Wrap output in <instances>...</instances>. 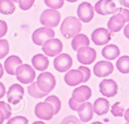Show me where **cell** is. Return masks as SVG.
Masks as SVG:
<instances>
[{
	"label": "cell",
	"instance_id": "b9f144b4",
	"mask_svg": "<svg viewBox=\"0 0 129 124\" xmlns=\"http://www.w3.org/2000/svg\"><path fill=\"white\" fill-rule=\"evenodd\" d=\"M121 5L126 8L129 7V0H119Z\"/></svg>",
	"mask_w": 129,
	"mask_h": 124
},
{
	"label": "cell",
	"instance_id": "ffe728a7",
	"mask_svg": "<svg viewBox=\"0 0 129 124\" xmlns=\"http://www.w3.org/2000/svg\"><path fill=\"white\" fill-rule=\"evenodd\" d=\"M22 64L21 58L15 55H12L6 58L4 63V67L6 72L11 75H15L17 68Z\"/></svg>",
	"mask_w": 129,
	"mask_h": 124
},
{
	"label": "cell",
	"instance_id": "30bf717a",
	"mask_svg": "<svg viewBox=\"0 0 129 124\" xmlns=\"http://www.w3.org/2000/svg\"><path fill=\"white\" fill-rule=\"evenodd\" d=\"M99 90L104 96L110 98L117 94L118 86L112 79H104L99 84Z\"/></svg>",
	"mask_w": 129,
	"mask_h": 124
},
{
	"label": "cell",
	"instance_id": "836d02e7",
	"mask_svg": "<svg viewBox=\"0 0 129 124\" xmlns=\"http://www.w3.org/2000/svg\"><path fill=\"white\" fill-rule=\"evenodd\" d=\"M34 2L35 0H18V3L21 10L27 11L32 7Z\"/></svg>",
	"mask_w": 129,
	"mask_h": 124
},
{
	"label": "cell",
	"instance_id": "9a60e30c",
	"mask_svg": "<svg viewBox=\"0 0 129 124\" xmlns=\"http://www.w3.org/2000/svg\"><path fill=\"white\" fill-rule=\"evenodd\" d=\"M114 70L112 64L109 61L101 60L93 67V73L98 77H105L111 74Z\"/></svg>",
	"mask_w": 129,
	"mask_h": 124
},
{
	"label": "cell",
	"instance_id": "74e56055",
	"mask_svg": "<svg viewBox=\"0 0 129 124\" xmlns=\"http://www.w3.org/2000/svg\"><path fill=\"white\" fill-rule=\"evenodd\" d=\"M8 31V26L4 20H0V38L4 37Z\"/></svg>",
	"mask_w": 129,
	"mask_h": 124
},
{
	"label": "cell",
	"instance_id": "f1b7e54d",
	"mask_svg": "<svg viewBox=\"0 0 129 124\" xmlns=\"http://www.w3.org/2000/svg\"><path fill=\"white\" fill-rule=\"evenodd\" d=\"M9 43L6 39H0V59L4 58L9 53Z\"/></svg>",
	"mask_w": 129,
	"mask_h": 124
},
{
	"label": "cell",
	"instance_id": "e575fe53",
	"mask_svg": "<svg viewBox=\"0 0 129 124\" xmlns=\"http://www.w3.org/2000/svg\"><path fill=\"white\" fill-rule=\"evenodd\" d=\"M60 124H82L80 120L74 115H69L64 117Z\"/></svg>",
	"mask_w": 129,
	"mask_h": 124
},
{
	"label": "cell",
	"instance_id": "52a82bcc",
	"mask_svg": "<svg viewBox=\"0 0 129 124\" xmlns=\"http://www.w3.org/2000/svg\"><path fill=\"white\" fill-rule=\"evenodd\" d=\"M77 59L82 64L88 65L96 59L97 54L95 50L89 46H83L78 50Z\"/></svg>",
	"mask_w": 129,
	"mask_h": 124
},
{
	"label": "cell",
	"instance_id": "ab89813d",
	"mask_svg": "<svg viewBox=\"0 0 129 124\" xmlns=\"http://www.w3.org/2000/svg\"><path fill=\"white\" fill-rule=\"evenodd\" d=\"M6 93V90L4 85L0 82V99L3 98Z\"/></svg>",
	"mask_w": 129,
	"mask_h": 124
},
{
	"label": "cell",
	"instance_id": "cb8c5ba5",
	"mask_svg": "<svg viewBox=\"0 0 129 124\" xmlns=\"http://www.w3.org/2000/svg\"><path fill=\"white\" fill-rule=\"evenodd\" d=\"M101 53L106 59L113 60L120 54V50L117 46L114 44H109L103 48Z\"/></svg>",
	"mask_w": 129,
	"mask_h": 124
},
{
	"label": "cell",
	"instance_id": "2e32d148",
	"mask_svg": "<svg viewBox=\"0 0 129 124\" xmlns=\"http://www.w3.org/2000/svg\"><path fill=\"white\" fill-rule=\"evenodd\" d=\"M91 95L90 88L86 85H82L74 90L72 97L77 102L81 103L88 100Z\"/></svg>",
	"mask_w": 129,
	"mask_h": 124
},
{
	"label": "cell",
	"instance_id": "d6a6232c",
	"mask_svg": "<svg viewBox=\"0 0 129 124\" xmlns=\"http://www.w3.org/2000/svg\"><path fill=\"white\" fill-rule=\"evenodd\" d=\"M28 120L23 116H16L9 119L7 124H28Z\"/></svg>",
	"mask_w": 129,
	"mask_h": 124
},
{
	"label": "cell",
	"instance_id": "5b68a950",
	"mask_svg": "<svg viewBox=\"0 0 129 124\" xmlns=\"http://www.w3.org/2000/svg\"><path fill=\"white\" fill-rule=\"evenodd\" d=\"M54 36V31L51 28L41 27L34 31L32 35V39L34 44L42 46L46 40L53 38Z\"/></svg>",
	"mask_w": 129,
	"mask_h": 124
},
{
	"label": "cell",
	"instance_id": "f907efd6",
	"mask_svg": "<svg viewBox=\"0 0 129 124\" xmlns=\"http://www.w3.org/2000/svg\"><path fill=\"white\" fill-rule=\"evenodd\" d=\"M125 124H128V122H127V123H126Z\"/></svg>",
	"mask_w": 129,
	"mask_h": 124
},
{
	"label": "cell",
	"instance_id": "603a6c76",
	"mask_svg": "<svg viewBox=\"0 0 129 124\" xmlns=\"http://www.w3.org/2000/svg\"><path fill=\"white\" fill-rule=\"evenodd\" d=\"M90 40L88 37L84 34H78L74 36L72 40L71 45L74 50L77 51L83 46H89Z\"/></svg>",
	"mask_w": 129,
	"mask_h": 124
},
{
	"label": "cell",
	"instance_id": "277c9868",
	"mask_svg": "<svg viewBox=\"0 0 129 124\" xmlns=\"http://www.w3.org/2000/svg\"><path fill=\"white\" fill-rule=\"evenodd\" d=\"M61 15L56 10L46 9L41 13L40 17L41 24L46 27L54 28L60 23Z\"/></svg>",
	"mask_w": 129,
	"mask_h": 124
},
{
	"label": "cell",
	"instance_id": "c3c4849f",
	"mask_svg": "<svg viewBox=\"0 0 129 124\" xmlns=\"http://www.w3.org/2000/svg\"><path fill=\"white\" fill-rule=\"evenodd\" d=\"M66 1H67V2H70V3H75L78 0H66Z\"/></svg>",
	"mask_w": 129,
	"mask_h": 124
},
{
	"label": "cell",
	"instance_id": "60d3db41",
	"mask_svg": "<svg viewBox=\"0 0 129 124\" xmlns=\"http://www.w3.org/2000/svg\"><path fill=\"white\" fill-rule=\"evenodd\" d=\"M128 27H129V24H127L125 26V27L124 28V30H123L124 34L127 38H129V29H128Z\"/></svg>",
	"mask_w": 129,
	"mask_h": 124
},
{
	"label": "cell",
	"instance_id": "83f0119b",
	"mask_svg": "<svg viewBox=\"0 0 129 124\" xmlns=\"http://www.w3.org/2000/svg\"><path fill=\"white\" fill-rule=\"evenodd\" d=\"M44 102L49 103L53 107L54 114H56L59 111L61 108V101L56 96L52 95L48 96L44 100Z\"/></svg>",
	"mask_w": 129,
	"mask_h": 124
},
{
	"label": "cell",
	"instance_id": "bcb514c9",
	"mask_svg": "<svg viewBox=\"0 0 129 124\" xmlns=\"http://www.w3.org/2000/svg\"><path fill=\"white\" fill-rule=\"evenodd\" d=\"M32 124H46V123L42 121H36L34 122Z\"/></svg>",
	"mask_w": 129,
	"mask_h": 124
},
{
	"label": "cell",
	"instance_id": "681fc988",
	"mask_svg": "<svg viewBox=\"0 0 129 124\" xmlns=\"http://www.w3.org/2000/svg\"><path fill=\"white\" fill-rule=\"evenodd\" d=\"M11 1H12L13 2H14V3H17L18 1V0H11Z\"/></svg>",
	"mask_w": 129,
	"mask_h": 124
},
{
	"label": "cell",
	"instance_id": "7c38bea8",
	"mask_svg": "<svg viewBox=\"0 0 129 124\" xmlns=\"http://www.w3.org/2000/svg\"><path fill=\"white\" fill-rule=\"evenodd\" d=\"M91 39L97 45H103L108 43L111 39L110 32L104 28H99L91 34Z\"/></svg>",
	"mask_w": 129,
	"mask_h": 124
},
{
	"label": "cell",
	"instance_id": "8d00e7d4",
	"mask_svg": "<svg viewBox=\"0 0 129 124\" xmlns=\"http://www.w3.org/2000/svg\"><path fill=\"white\" fill-rule=\"evenodd\" d=\"M120 14L122 15L125 19L126 22H128V21H129V13H128V11L127 10L123 9L122 8H116L114 13H113V14Z\"/></svg>",
	"mask_w": 129,
	"mask_h": 124
},
{
	"label": "cell",
	"instance_id": "3957f363",
	"mask_svg": "<svg viewBox=\"0 0 129 124\" xmlns=\"http://www.w3.org/2000/svg\"><path fill=\"white\" fill-rule=\"evenodd\" d=\"M17 79L21 83L28 84L32 83L36 77V73L32 67L28 64L21 65L15 71Z\"/></svg>",
	"mask_w": 129,
	"mask_h": 124
},
{
	"label": "cell",
	"instance_id": "4316f807",
	"mask_svg": "<svg viewBox=\"0 0 129 124\" xmlns=\"http://www.w3.org/2000/svg\"><path fill=\"white\" fill-rule=\"evenodd\" d=\"M28 92L32 97L35 98H41L47 96L49 93L42 92L38 88L36 82H33L27 87Z\"/></svg>",
	"mask_w": 129,
	"mask_h": 124
},
{
	"label": "cell",
	"instance_id": "d590c367",
	"mask_svg": "<svg viewBox=\"0 0 129 124\" xmlns=\"http://www.w3.org/2000/svg\"><path fill=\"white\" fill-rule=\"evenodd\" d=\"M78 70L80 71L83 74L84 79H83L82 83H86L87 81H88L91 77L90 70L88 68H87L86 67L82 66H80L78 68Z\"/></svg>",
	"mask_w": 129,
	"mask_h": 124
},
{
	"label": "cell",
	"instance_id": "44dd1931",
	"mask_svg": "<svg viewBox=\"0 0 129 124\" xmlns=\"http://www.w3.org/2000/svg\"><path fill=\"white\" fill-rule=\"evenodd\" d=\"M31 62L33 67L39 71H43L46 70L49 63L48 58L40 53L34 55Z\"/></svg>",
	"mask_w": 129,
	"mask_h": 124
},
{
	"label": "cell",
	"instance_id": "8992f818",
	"mask_svg": "<svg viewBox=\"0 0 129 124\" xmlns=\"http://www.w3.org/2000/svg\"><path fill=\"white\" fill-rule=\"evenodd\" d=\"M62 43L57 38H51L46 40L42 45V49L47 56L53 57L59 54L62 50Z\"/></svg>",
	"mask_w": 129,
	"mask_h": 124
},
{
	"label": "cell",
	"instance_id": "ba28073f",
	"mask_svg": "<svg viewBox=\"0 0 129 124\" xmlns=\"http://www.w3.org/2000/svg\"><path fill=\"white\" fill-rule=\"evenodd\" d=\"M54 113L53 106L48 102H39L35 106V115L41 119L45 120H50L54 115Z\"/></svg>",
	"mask_w": 129,
	"mask_h": 124
},
{
	"label": "cell",
	"instance_id": "5bb4252c",
	"mask_svg": "<svg viewBox=\"0 0 129 124\" xmlns=\"http://www.w3.org/2000/svg\"><path fill=\"white\" fill-rule=\"evenodd\" d=\"M94 9L97 13L104 16L113 14L116 7L112 0H99L95 4Z\"/></svg>",
	"mask_w": 129,
	"mask_h": 124
},
{
	"label": "cell",
	"instance_id": "8fae6325",
	"mask_svg": "<svg viewBox=\"0 0 129 124\" xmlns=\"http://www.w3.org/2000/svg\"><path fill=\"white\" fill-rule=\"evenodd\" d=\"M24 94V89L21 85L19 84H13L7 93L8 101L12 104H16L23 99Z\"/></svg>",
	"mask_w": 129,
	"mask_h": 124
},
{
	"label": "cell",
	"instance_id": "7bdbcfd3",
	"mask_svg": "<svg viewBox=\"0 0 129 124\" xmlns=\"http://www.w3.org/2000/svg\"><path fill=\"white\" fill-rule=\"evenodd\" d=\"M5 120V116L3 112L0 110V124H3Z\"/></svg>",
	"mask_w": 129,
	"mask_h": 124
},
{
	"label": "cell",
	"instance_id": "f546056e",
	"mask_svg": "<svg viewBox=\"0 0 129 124\" xmlns=\"http://www.w3.org/2000/svg\"><path fill=\"white\" fill-rule=\"evenodd\" d=\"M124 111V108L120 105V102H116L111 106V112L113 115L115 117H122L123 116Z\"/></svg>",
	"mask_w": 129,
	"mask_h": 124
},
{
	"label": "cell",
	"instance_id": "f35d334b",
	"mask_svg": "<svg viewBox=\"0 0 129 124\" xmlns=\"http://www.w3.org/2000/svg\"><path fill=\"white\" fill-rule=\"evenodd\" d=\"M81 103H79L78 102H77L76 101H75L73 98L72 97H71L69 101V106L70 107V108L74 111H77L78 106H79V105Z\"/></svg>",
	"mask_w": 129,
	"mask_h": 124
},
{
	"label": "cell",
	"instance_id": "4dcf8cb0",
	"mask_svg": "<svg viewBox=\"0 0 129 124\" xmlns=\"http://www.w3.org/2000/svg\"><path fill=\"white\" fill-rule=\"evenodd\" d=\"M45 5L51 9H60L64 5V0H44Z\"/></svg>",
	"mask_w": 129,
	"mask_h": 124
},
{
	"label": "cell",
	"instance_id": "f6af8a7d",
	"mask_svg": "<svg viewBox=\"0 0 129 124\" xmlns=\"http://www.w3.org/2000/svg\"><path fill=\"white\" fill-rule=\"evenodd\" d=\"M4 75V69L2 66V65L0 63V79L2 78Z\"/></svg>",
	"mask_w": 129,
	"mask_h": 124
},
{
	"label": "cell",
	"instance_id": "7a4b0ae2",
	"mask_svg": "<svg viewBox=\"0 0 129 124\" xmlns=\"http://www.w3.org/2000/svg\"><path fill=\"white\" fill-rule=\"evenodd\" d=\"M38 88L43 92L49 93L56 85L54 76L50 72H45L40 74L36 81Z\"/></svg>",
	"mask_w": 129,
	"mask_h": 124
},
{
	"label": "cell",
	"instance_id": "d6986e66",
	"mask_svg": "<svg viewBox=\"0 0 129 124\" xmlns=\"http://www.w3.org/2000/svg\"><path fill=\"white\" fill-rule=\"evenodd\" d=\"M126 22L124 17L120 14H114L107 23V27L111 32H119Z\"/></svg>",
	"mask_w": 129,
	"mask_h": 124
},
{
	"label": "cell",
	"instance_id": "9c48e42d",
	"mask_svg": "<svg viewBox=\"0 0 129 124\" xmlns=\"http://www.w3.org/2000/svg\"><path fill=\"white\" fill-rule=\"evenodd\" d=\"M53 65L55 69L60 73L68 71L73 65V59L67 53H61L57 56L54 59Z\"/></svg>",
	"mask_w": 129,
	"mask_h": 124
},
{
	"label": "cell",
	"instance_id": "ac0fdd59",
	"mask_svg": "<svg viewBox=\"0 0 129 124\" xmlns=\"http://www.w3.org/2000/svg\"><path fill=\"white\" fill-rule=\"evenodd\" d=\"M84 76L78 70L73 69L68 72L64 77L66 83L70 86H76L83 82Z\"/></svg>",
	"mask_w": 129,
	"mask_h": 124
},
{
	"label": "cell",
	"instance_id": "4fadbf2b",
	"mask_svg": "<svg viewBox=\"0 0 129 124\" xmlns=\"http://www.w3.org/2000/svg\"><path fill=\"white\" fill-rule=\"evenodd\" d=\"M77 15L79 19L84 23H88L94 17V10L92 6L88 2H83L78 8Z\"/></svg>",
	"mask_w": 129,
	"mask_h": 124
},
{
	"label": "cell",
	"instance_id": "ee69618b",
	"mask_svg": "<svg viewBox=\"0 0 129 124\" xmlns=\"http://www.w3.org/2000/svg\"><path fill=\"white\" fill-rule=\"evenodd\" d=\"M124 118L126 120L127 122H128V109H127L124 113Z\"/></svg>",
	"mask_w": 129,
	"mask_h": 124
},
{
	"label": "cell",
	"instance_id": "d4e9b609",
	"mask_svg": "<svg viewBox=\"0 0 129 124\" xmlns=\"http://www.w3.org/2000/svg\"><path fill=\"white\" fill-rule=\"evenodd\" d=\"M15 10V6L11 0H0V13L9 15L14 13Z\"/></svg>",
	"mask_w": 129,
	"mask_h": 124
},
{
	"label": "cell",
	"instance_id": "7dc6e473",
	"mask_svg": "<svg viewBox=\"0 0 129 124\" xmlns=\"http://www.w3.org/2000/svg\"><path fill=\"white\" fill-rule=\"evenodd\" d=\"M91 124H103V123H102V122H101L100 121H95V122L91 123Z\"/></svg>",
	"mask_w": 129,
	"mask_h": 124
},
{
	"label": "cell",
	"instance_id": "7402d4cb",
	"mask_svg": "<svg viewBox=\"0 0 129 124\" xmlns=\"http://www.w3.org/2000/svg\"><path fill=\"white\" fill-rule=\"evenodd\" d=\"M93 111L98 115H103L107 113L109 109V102L104 98H99L93 104Z\"/></svg>",
	"mask_w": 129,
	"mask_h": 124
},
{
	"label": "cell",
	"instance_id": "e0dca14e",
	"mask_svg": "<svg viewBox=\"0 0 129 124\" xmlns=\"http://www.w3.org/2000/svg\"><path fill=\"white\" fill-rule=\"evenodd\" d=\"M77 111L80 120L83 122H87L93 118L94 113L93 105L89 102H83L80 104Z\"/></svg>",
	"mask_w": 129,
	"mask_h": 124
},
{
	"label": "cell",
	"instance_id": "6da1fadb",
	"mask_svg": "<svg viewBox=\"0 0 129 124\" xmlns=\"http://www.w3.org/2000/svg\"><path fill=\"white\" fill-rule=\"evenodd\" d=\"M82 30V24L75 17L69 16L66 18L61 23L60 30L65 38L69 39L74 37Z\"/></svg>",
	"mask_w": 129,
	"mask_h": 124
},
{
	"label": "cell",
	"instance_id": "1f68e13d",
	"mask_svg": "<svg viewBox=\"0 0 129 124\" xmlns=\"http://www.w3.org/2000/svg\"><path fill=\"white\" fill-rule=\"evenodd\" d=\"M0 110L2 111L4 114L5 120L8 119L11 116L12 110L9 104L4 101H0Z\"/></svg>",
	"mask_w": 129,
	"mask_h": 124
},
{
	"label": "cell",
	"instance_id": "484cf974",
	"mask_svg": "<svg viewBox=\"0 0 129 124\" xmlns=\"http://www.w3.org/2000/svg\"><path fill=\"white\" fill-rule=\"evenodd\" d=\"M116 67L117 70L122 74L129 73V57L127 55H123L120 57L116 63Z\"/></svg>",
	"mask_w": 129,
	"mask_h": 124
}]
</instances>
